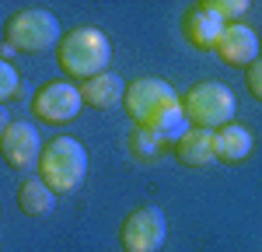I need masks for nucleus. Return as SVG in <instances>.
I'll list each match as a JSON object with an SVG mask.
<instances>
[{
    "label": "nucleus",
    "instance_id": "obj_1",
    "mask_svg": "<svg viewBox=\"0 0 262 252\" xmlns=\"http://www.w3.org/2000/svg\"><path fill=\"white\" fill-rule=\"evenodd\" d=\"M108 60H112V42L105 32L91 28V25L67 32L56 46V63L70 81H91V77L105 74Z\"/></svg>",
    "mask_w": 262,
    "mask_h": 252
},
{
    "label": "nucleus",
    "instance_id": "obj_2",
    "mask_svg": "<svg viewBox=\"0 0 262 252\" xmlns=\"http://www.w3.org/2000/svg\"><path fill=\"white\" fill-rule=\"evenodd\" d=\"M88 175V151H84L81 140L74 137H56L49 140L46 151H42L39 161V179L53 189L56 196H67L84 182Z\"/></svg>",
    "mask_w": 262,
    "mask_h": 252
},
{
    "label": "nucleus",
    "instance_id": "obj_3",
    "mask_svg": "<svg viewBox=\"0 0 262 252\" xmlns=\"http://www.w3.org/2000/svg\"><path fill=\"white\" fill-rule=\"evenodd\" d=\"M182 109L189 116V123L200 130H221V126L234 123L238 112V98L224 81H200L189 88V95L182 98Z\"/></svg>",
    "mask_w": 262,
    "mask_h": 252
},
{
    "label": "nucleus",
    "instance_id": "obj_4",
    "mask_svg": "<svg viewBox=\"0 0 262 252\" xmlns=\"http://www.w3.org/2000/svg\"><path fill=\"white\" fill-rule=\"evenodd\" d=\"M4 39L18 53H46L53 46H60V21L56 14L42 11V7H21L14 11L4 25Z\"/></svg>",
    "mask_w": 262,
    "mask_h": 252
},
{
    "label": "nucleus",
    "instance_id": "obj_5",
    "mask_svg": "<svg viewBox=\"0 0 262 252\" xmlns=\"http://www.w3.org/2000/svg\"><path fill=\"white\" fill-rule=\"evenodd\" d=\"M168 238V221L161 207H137L119 228L122 252H158Z\"/></svg>",
    "mask_w": 262,
    "mask_h": 252
},
{
    "label": "nucleus",
    "instance_id": "obj_6",
    "mask_svg": "<svg viewBox=\"0 0 262 252\" xmlns=\"http://www.w3.org/2000/svg\"><path fill=\"white\" fill-rule=\"evenodd\" d=\"M171 102H179V95H175V88L168 81H161V77H137L126 88L122 109L129 112V119L137 126H147L164 105H171Z\"/></svg>",
    "mask_w": 262,
    "mask_h": 252
},
{
    "label": "nucleus",
    "instance_id": "obj_7",
    "mask_svg": "<svg viewBox=\"0 0 262 252\" xmlns=\"http://www.w3.org/2000/svg\"><path fill=\"white\" fill-rule=\"evenodd\" d=\"M84 109L81 98V84H70V81H49L42 84L32 98V112L39 116L42 123H70L77 112Z\"/></svg>",
    "mask_w": 262,
    "mask_h": 252
},
{
    "label": "nucleus",
    "instance_id": "obj_8",
    "mask_svg": "<svg viewBox=\"0 0 262 252\" xmlns=\"http://www.w3.org/2000/svg\"><path fill=\"white\" fill-rule=\"evenodd\" d=\"M42 137L39 130L32 123H7L4 126V133H0V154H4V161L14 168V172H28V168H39L42 161Z\"/></svg>",
    "mask_w": 262,
    "mask_h": 252
},
{
    "label": "nucleus",
    "instance_id": "obj_9",
    "mask_svg": "<svg viewBox=\"0 0 262 252\" xmlns=\"http://www.w3.org/2000/svg\"><path fill=\"white\" fill-rule=\"evenodd\" d=\"M259 35H255V28H248V25H242V21H234V25H227L224 28L221 42H217V56H221L227 67H242V70H248L255 60H262L259 56Z\"/></svg>",
    "mask_w": 262,
    "mask_h": 252
},
{
    "label": "nucleus",
    "instance_id": "obj_10",
    "mask_svg": "<svg viewBox=\"0 0 262 252\" xmlns=\"http://www.w3.org/2000/svg\"><path fill=\"white\" fill-rule=\"evenodd\" d=\"M224 28H227V21L213 11V4H196L185 14V39L196 49H213L217 53V42H221Z\"/></svg>",
    "mask_w": 262,
    "mask_h": 252
},
{
    "label": "nucleus",
    "instance_id": "obj_11",
    "mask_svg": "<svg viewBox=\"0 0 262 252\" xmlns=\"http://www.w3.org/2000/svg\"><path fill=\"white\" fill-rule=\"evenodd\" d=\"M175 158L185 168H206L217 161V130H200L192 126L179 144H175Z\"/></svg>",
    "mask_w": 262,
    "mask_h": 252
},
{
    "label": "nucleus",
    "instance_id": "obj_12",
    "mask_svg": "<svg viewBox=\"0 0 262 252\" xmlns=\"http://www.w3.org/2000/svg\"><path fill=\"white\" fill-rule=\"evenodd\" d=\"M126 88L129 84L122 81L116 70H105L98 77H91V81H81V98L84 105H91V109H116V105L126 102Z\"/></svg>",
    "mask_w": 262,
    "mask_h": 252
},
{
    "label": "nucleus",
    "instance_id": "obj_13",
    "mask_svg": "<svg viewBox=\"0 0 262 252\" xmlns=\"http://www.w3.org/2000/svg\"><path fill=\"white\" fill-rule=\"evenodd\" d=\"M147 130L161 140V144H179L182 137L192 130V123H189V116H185V109H182V98L171 105H164L161 112L147 123Z\"/></svg>",
    "mask_w": 262,
    "mask_h": 252
},
{
    "label": "nucleus",
    "instance_id": "obj_14",
    "mask_svg": "<svg viewBox=\"0 0 262 252\" xmlns=\"http://www.w3.org/2000/svg\"><path fill=\"white\" fill-rule=\"evenodd\" d=\"M252 154V133L238 123H227L217 130V161H227V165H238Z\"/></svg>",
    "mask_w": 262,
    "mask_h": 252
},
{
    "label": "nucleus",
    "instance_id": "obj_15",
    "mask_svg": "<svg viewBox=\"0 0 262 252\" xmlns=\"http://www.w3.org/2000/svg\"><path fill=\"white\" fill-rule=\"evenodd\" d=\"M56 203V193L42 182L39 175H32V179H25L18 189V207L28 214V217H46L49 210Z\"/></svg>",
    "mask_w": 262,
    "mask_h": 252
},
{
    "label": "nucleus",
    "instance_id": "obj_16",
    "mask_svg": "<svg viewBox=\"0 0 262 252\" xmlns=\"http://www.w3.org/2000/svg\"><path fill=\"white\" fill-rule=\"evenodd\" d=\"M18 88H21L18 70L7 60H0V98H18Z\"/></svg>",
    "mask_w": 262,
    "mask_h": 252
},
{
    "label": "nucleus",
    "instance_id": "obj_17",
    "mask_svg": "<svg viewBox=\"0 0 262 252\" xmlns=\"http://www.w3.org/2000/svg\"><path fill=\"white\" fill-rule=\"evenodd\" d=\"M210 4H213V11H217L224 21L227 18H242L245 11H248V0H210Z\"/></svg>",
    "mask_w": 262,
    "mask_h": 252
},
{
    "label": "nucleus",
    "instance_id": "obj_18",
    "mask_svg": "<svg viewBox=\"0 0 262 252\" xmlns=\"http://www.w3.org/2000/svg\"><path fill=\"white\" fill-rule=\"evenodd\" d=\"M133 147H137L140 154H154V151L161 147V140H158V137H154V133L147 130V126H140V130L133 133Z\"/></svg>",
    "mask_w": 262,
    "mask_h": 252
},
{
    "label": "nucleus",
    "instance_id": "obj_19",
    "mask_svg": "<svg viewBox=\"0 0 262 252\" xmlns=\"http://www.w3.org/2000/svg\"><path fill=\"white\" fill-rule=\"evenodd\" d=\"M245 84H248V91L262 102V60H255L248 70H245Z\"/></svg>",
    "mask_w": 262,
    "mask_h": 252
}]
</instances>
